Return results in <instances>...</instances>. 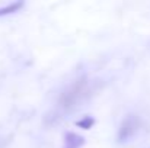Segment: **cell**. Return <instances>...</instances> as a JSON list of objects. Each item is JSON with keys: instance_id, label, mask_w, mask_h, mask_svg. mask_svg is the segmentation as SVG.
Segmentation results:
<instances>
[{"instance_id": "obj_1", "label": "cell", "mask_w": 150, "mask_h": 148, "mask_svg": "<svg viewBox=\"0 0 150 148\" xmlns=\"http://www.w3.org/2000/svg\"><path fill=\"white\" fill-rule=\"evenodd\" d=\"M136 129H137V118H134V116H128V118L122 122V125H121V128H120L118 138H120L121 141H124V140L130 138V137L134 134Z\"/></svg>"}, {"instance_id": "obj_4", "label": "cell", "mask_w": 150, "mask_h": 148, "mask_svg": "<svg viewBox=\"0 0 150 148\" xmlns=\"http://www.w3.org/2000/svg\"><path fill=\"white\" fill-rule=\"evenodd\" d=\"M95 125V118L92 116H85L80 121H76V126L82 128V129H91Z\"/></svg>"}, {"instance_id": "obj_2", "label": "cell", "mask_w": 150, "mask_h": 148, "mask_svg": "<svg viewBox=\"0 0 150 148\" xmlns=\"http://www.w3.org/2000/svg\"><path fill=\"white\" fill-rule=\"evenodd\" d=\"M85 144V138L76 132H66L64 135V147L63 148H80Z\"/></svg>"}, {"instance_id": "obj_3", "label": "cell", "mask_w": 150, "mask_h": 148, "mask_svg": "<svg viewBox=\"0 0 150 148\" xmlns=\"http://www.w3.org/2000/svg\"><path fill=\"white\" fill-rule=\"evenodd\" d=\"M23 7V1H13L4 7H0V16H6V15H12L15 12H18L19 9Z\"/></svg>"}]
</instances>
